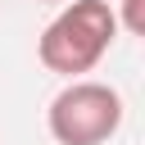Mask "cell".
Returning <instances> with one entry per match:
<instances>
[{
	"mask_svg": "<svg viewBox=\"0 0 145 145\" xmlns=\"http://www.w3.org/2000/svg\"><path fill=\"white\" fill-rule=\"evenodd\" d=\"M118 27H127L131 36H145V0H122Z\"/></svg>",
	"mask_w": 145,
	"mask_h": 145,
	"instance_id": "3",
	"label": "cell"
},
{
	"mask_svg": "<svg viewBox=\"0 0 145 145\" xmlns=\"http://www.w3.org/2000/svg\"><path fill=\"white\" fill-rule=\"evenodd\" d=\"M113 41H118V14L109 9V0H68L41 32L36 54L50 72L72 82V77L91 72L109 54Z\"/></svg>",
	"mask_w": 145,
	"mask_h": 145,
	"instance_id": "1",
	"label": "cell"
},
{
	"mask_svg": "<svg viewBox=\"0 0 145 145\" xmlns=\"http://www.w3.org/2000/svg\"><path fill=\"white\" fill-rule=\"evenodd\" d=\"M45 5H68V0H45Z\"/></svg>",
	"mask_w": 145,
	"mask_h": 145,
	"instance_id": "4",
	"label": "cell"
},
{
	"mask_svg": "<svg viewBox=\"0 0 145 145\" xmlns=\"http://www.w3.org/2000/svg\"><path fill=\"white\" fill-rule=\"evenodd\" d=\"M45 127L59 145H104L122 127V95L104 82L72 77L45 109Z\"/></svg>",
	"mask_w": 145,
	"mask_h": 145,
	"instance_id": "2",
	"label": "cell"
}]
</instances>
